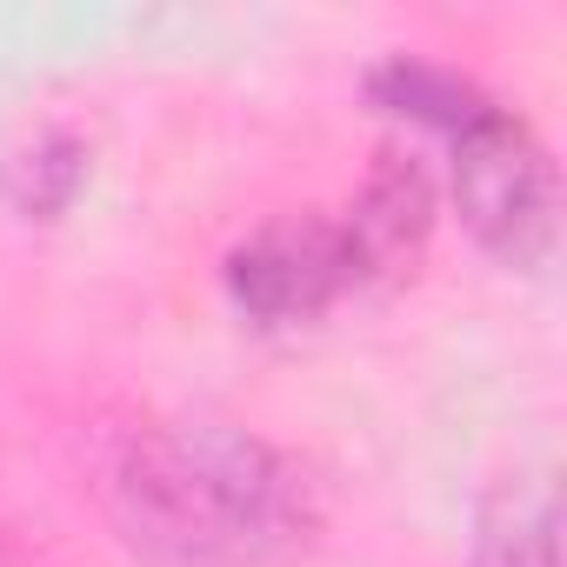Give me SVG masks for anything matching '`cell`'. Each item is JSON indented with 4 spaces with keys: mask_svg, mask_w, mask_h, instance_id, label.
<instances>
[{
    "mask_svg": "<svg viewBox=\"0 0 567 567\" xmlns=\"http://www.w3.org/2000/svg\"><path fill=\"white\" fill-rule=\"evenodd\" d=\"M107 507L147 567H280L321 527L308 474L234 421L141 427L107 474Z\"/></svg>",
    "mask_w": 567,
    "mask_h": 567,
    "instance_id": "obj_1",
    "label": "cell"
},
{
    "mask_svg": "<svg viewBox=\"0 0 567 567\" xmlns=\"http://www.w3.org/2000/svg\"><path fill=\"white\" fill-rule=\"evenodd\" d=\"M434 134L447 147V194L474 247L494 254L501 267L547 260L560 194H554V161L540 134L514 107H501L487 87H474Z\"/></svg>",
    "mask_w": 567,
    "mask_h": 567,
    "instance_id": "obj_2",
    "label": "cell"
},
{
    "mask_svg": "<svg viewBox=\"0 0 567 567\" xmlns=\"http://www.w3.org/2000/svg\"><path fill=\"white\" fill-rule=\"evenodd\" d=\"M220 295L254 328H301V321H321L334 301L361 295V267L341 214L301 207L240 234L220 260Z\"/></svg>",
    "mask_w": 567,
    "mask_h": 567,
    "instance_id": "obj_3",
    "label": "cell"
},
{
    "mask_svg": "<svg viewBox=\"0 0 567 567\" xmlns=\"http://www.w3.org/2000/svg\"><path fill=\"white\" fill-rule=\"evenodd\" d=\"M354 267H361V288H381V280H401L434 234V174L408 141H381L354 200L341 207Z\"/></svg>",
    "mask_w": 567,
    "mask_h": 567,
    "instance_id": "obj_4",
    "label": "cell"
},
{
    "mask_svg": "<svg viewBox=\"0 0 567 567\" xmlns=\"http://www.w3.org/2000/svg\"><path fill=\"white\" fill-rule=\"evenodd\" d=\"M87 141L68 127H41L28 134L8 161H0V200H8L21 220H61L81 187H87Z\"/></svg>",
    "mask_w": 567,
    "mask_h": 567,
    "instance_id": "obj_5",
    "label": "cell"
},
{
    "mask_svg": "<svg viewBox=\"0 0 567 567\" xmlns=\"http://www.w3.org/2000/svg\"><path fill=\"white\" fill-rule=\"evenodd\" d=\"M474 567H554V487L501 481L474 520Z\"/></svg>",
    "mask_w": 567,
    "mask_h": 567,
    "instance_id": "obj_6",
    "label": "cell"
}]
</instances>
